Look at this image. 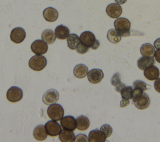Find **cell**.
<instances>
[{"instance_id":"obj_1","label":"cell","mask_w":160,"mask_h":142,"mask_svg":"<svg viewBox=\"0 0 160 142\" xmlns=\"http://www.w3.org/2000/svg\"><path fill=\"white\" fill-rule=\"evenodd\" d=\"M79 39L81 43L92 49H98L100 45L99 41L96 39L94 34L91 31H87L82 33L79 36Z\"/></svg>"},{"instance_id":"obj_2","label":"cell","mask_w":160,"mask_h":142,"mask_svg":"<svg viewBox=\"0 0 160 142\" xmlns=\"http://www.w3.org/2000/svg\"><path fill=\"white\" fill-rule=\"evenodd\" d=\"M115 29L122 37H127L130 35V21L124 18H119L114 22Z\"/></svg>"},{"instance_id":"obj_3","label":"cell","mask_w":160,"mask_h":142,"mask_svg":"<svg viewBox=\"0 0 160 142\" xmlns=\"http://www.w3.org/2000/svg\"><path fill=\"white\" fill-rule=\"evenodd\" d=\"M29 67L36 71L42 70L47 64V60L46 58L42 55H37L32 56L29 61Z\"/></svg>"},{"instance_id":"obj_4","label":"cell","mask_w":160,"mask_h":142,"mask_svg":"<svg viewBox=\"0 0 160 142\" xmlns=\"http://www.w3.org/2000/svg\"><path fill=\"white\" fill-rule=\"evenodd\" d=\"M47 113L50 119L58 121L63 118L64 109L59 104L54 103L48 108Z\"/></svg>"},{"instance_id":"obj_5","label":"cell","mask_w":160,"mask_h":142,"mask_svg":"<svg viewBox=\"0 0 160 142\" xmlns=\"http://www.w3.org/2000/svg\"><path fill=\"white\" fill-rule=\"evenodd\" d=\"M23 96L22 91L17 86L11 87L6 93L7 99L11 103H16L19 101Z\"/></svg>"},{"instance_id":"obj_6","label":"cell","mask_w":160,"mask_h":142,"mask_svg":"<svg viewBox=\"0 0 160 142\" xmlns=\"http://www.w3.org/2000/svg\"><path fill=\"white\" fill-rule=\"evenodd\" d=\"M31 49L35 54L42 55L48 51V44L43 40L38 39L31 44Z\"/></svg>"},{"instance_id":"obj_7","label":"cell","mask_w":160,"mask_h":142,"mask_svg":"<svg viewBox=\"0 0 160 142\" xmlns=\"http://www.w3.org/2000/svg\"><path fill=\"white\" fill-rule=\"evenodd\" d=\"M44 127L48 134L50 136H56L59 135L61 131V125L54 120L48 121L45 124Z\"/></svg>"},{"instance_id":"obj_8","label":"cell","mask_w":160,"mask_h":142,"mask_svg":"<svg viewBox=\"0 0 160 142\" xmlns=\"http://www.w3.org/2000/svg\"><path fill=\"white\" fill-rule=\"evenodd\" d=\"M59 98V94L58 91L54 89L48 90L42 96V102L46 104H52L56 103Z\"/></svg>"},{"instance_id":"obj_9","label":"cell","mask_w":160,"mask_h":142,"mask_svg":"<svg viewBox=\"0 0 160 142\" xmlns=\"http://www.w3.org/2000/svg\"><path fill=\"white\" fill-rule=\"evenodd\" d=\"M26 38V32L25 30L21 28V27H17L14 29L11 32L10 34V39L11 40L16 43V44H19L22 43Z\"/></svg>"},{"instance_id":"obj_10","label":"cell","mask_w":160,"mask_h":142,"mask_svg":"<svg viewBox=\"0 0 160 142\" xmlns=\"http://www.w3.org/2000/svg\"><path fill=\"white\" fill-rule=\"evenodd\" d=\"M60 124L64 129L74 131L77 128L76 119L72 116H66L60 120Z\"/></svg>"},{"instance_id":"obj_11","label":"cell","mask_w":160,"mask_h":142,"mask_svg":"<svg viewBox=\"0 0 160 142\" xmlns=\"http://www.w3.org/2000/svg\"><path fill=\"white\" fill-rule=\"evenodd\" d=\"M134 106L139 109H145L148 108L150 104V99L147 94L143 93L136 99L132 100Z\"/></svg>"},{"instance_id":"obj_12","label":"cell","mask_w":160,"mask_h":142,"mask_svg":"<svg viewBox=\"0 0 160 142\" xmlns=\"http://www.w3.org/2000/svg\"><path fill=\"white\" fill-rule=\"evenodd\" d=\"M104 73L100 69H92L88 73V81L92 84H98L101 81Z\"/></svg>"},{"instance_id":"obj_13","label":"cell","mask_w":160,"mask_h":142,"mask_svg":"<svg viewBox=\"0 0 160 142\" xmlns=\"http://www.w3.org/2000/svg\"><path fill=\"white\" fill-rule=\"evenodd\" d=\"M106 11L110 18L115 19L121 16L122 9L120 4H118V3H111L107 6Z\"/></svg>"},{"instance_id":"obj_14","label":"cell","mask_w":160,"mask_h":142,"mask_svg":"<svg viewBox=\"0 0 160 142\" xmlns=\"http://www.w3.org/2000/svg\"><path fill=\"white\" fill-rule=\"evenodd\" d=\"M159 69L154 65L148 67L144 70V75L146 79L150 81H154L159 76Z\"/></svg>"},{"instance_id":"obj_15","label":"cell","mask_w":160,"mask_h":142,"mask_svg":"<svg viewBox=\"0 0 160 142\" xmlns=\"http://www.w3.org/2000/svg\"><path fill=\"white\" fill-rule=\"evenodd\" d=\"M106 137L104 134L98 129H94L89 132L88 140L89 142H104Z\"/></svg>"},{"instance_id":"obj_16","label":"cell","mask_w":160,"mask_h":142,"mask_svg":"<svg viewBox=\"0 0 160 142\" xmlns=\"http://www.w3.org/2000/svg\"><path fill=\"white\" fill-rule=\"evenodd\" d=\"M42 15L46 21L48 22H54L57 20L58 18V12L56 9L49 7L43 11Z\"/></svg>"},{"instance_id":"obj_17","label":"cell","mask_w":160,"mask_h":142,"mask_svg":"<svg viewBox=\"0 0 160 142\" xmlns=\"http://www.w3.org/2000/svg\"><path fill=\"white\" fill-rule=\"evenodd\" d=\"M154 64V59L152 56H142L140 58L138 62V67L141 70H144L149 66Z\"/></svg>"},{"instance_id":"obj_18","label":"cell","mask_w":160,"mask_h":142,"mask_svg":"<svg viewBox=\"0 0 160 142\" xmlns=\"http://www.w3.org/2000/svg\"><path fill=\"white\" fill-rule=\"evenodd\" d=\"M48 133L44 126L40 124L37 126L33 131V136L38 141H43L47 138Z\"/></svg>"},{"instance_id":"obj_19","label":"cell","mask_w":160,"mask_h":142,"mask_svg":"<svg viewBox=\"0 0 160 142\" xmlns=\"http://www.w3.org/2000/svg\"><path fill=\"white\" fill-rule=\"evenodd\" d=\"M54 33L56 35V37L61 40H64L68 38V36L69 35V29L68 27L61 24L55 28Z\"/></svg>"},{"instance_id":"obj_20","label":"cell","mask_w":160,"mask_h":142,"mask_svg":"<svg viewBox=\"0 0 160 142\" xmlns=\"http://www.w3.org/2000/svg\"><path fill=\"white\" fill-rule=\"evenodd\" d=\"M73 73L77 78L82 79L88 75V68L84 64H79L74 67Z\"/></svg>"},{"instance_id":"obj_21","label":"cell","mask_w":160,"mask_h":142,"mask_svg":"<svg viewBox=\"0 0 160 142\" xmlns=\"http://www.w3.org/2000/svg\"><path fill=\"white\" fill-rule=\"evenodd\" d=\"M59 139L62 142H72L74 141L75 135L72 131L64 129L59 133Z\"/></svg>"},{"instance_id":"obj_22","label":"cell","mask_w":160,"mask_h":142,"mask_svg":"<svg viewBox=\"0 0 160 142\" xmlns=\"http://www.w3.org/2000/svg\"><path fill=\"white\" fill-rule=\"evenodd\" d=\"M56 35L52 30L47 29L42 31L41 34V39L47 44H52L56 40Z\"/></svg>"},{"instance_id":"obj_23","label":"cell","mask_w":160,"mask_h":142,"mask_svg":"<svg viewBox=\"0 0 160 142\" xmlns=\"http://www.w3.org/2000/svg\"><path fill=\"white\" fill-rule=\"evenodd\" d=\"M76 123L77 128L80 131L86 130L89 127L90 124L88 118L83 115H81L76 118Z\"/></svg>"},{"instance_id":"obj_24","label":"cell","mask_w":160,"mask_h":142,"mask_svg":"<svg viewBox=\"0 0 160 142\" xmlns=\"http://www.w3.org/2000/svg\"><path fill=\"white\" fill-rule=\"evenodd\" d=\"M140 53L142 56H153L155 53V48L149 43L143 44L140 48Z\"/></svg>"},{"instance_id":"obj_25","label":"cell","mask_w":160,"mask_h":142,"mask_svg":"<svg viewBox=\"0 0 160 142\" xmlns=\"http://www.w3.org/2000/svg\"><path fill=\"white\" fill-rule=\"evenodd\" d=\"M111 83L113 86L115 87V90L118 93H120L122 89L126 86L122 83H121V78L118 73H115L112 76L111 79Z\"/></svg>"},{"instance_id":"obj_26","label":"cell","mask_w":160,"mask_h":142,"mask_svg":"<svg viewBox=\"0 0 160 142\" xmlns=\"http://www.w3.org/2000/svg\"><path fill=\"white\" fill-rule=\"evenodd\" d=\"M67 39V43L69 49L74 50L76 49V47L80 43V39L78 36L74 33L69 34V35L68 36Z\"/></svg>"},{"instance_id":"obj_27","label":"cell","mask_w":160,"mask_h":142,"mask_svg":"<svg viewBox=\"0 0 160 142\" xmlns=\"http://www.w3.org/2000/svg\"><path fill=\"white\" fill-rule=\"evenodd\" d=\"M121 36L116 29H111L108 31L107 38L113 44L119 43L121 39Z\"/></svg>"},{"instance_id":"obj_28","label":"cell","mask_w":160,"mask_h":142,"mask_svg":"<svg viewBox=\"0 0 160 142\" xmlns=\"http://www.w3.org/2000/svg\"><path fill=\"white\" fill-rule=\"evenodd\" d=\"M132 91L133 89L131 86H125L120 91V94L121 95L122 98L130 99L132 98Z\"/></svg>"},{"instance_id":"obj_29","label":"cell","mask_w":160,"mask_h":142,"mask_svg":"<svg viewBox=\"0 0 160 142\" xmlns=\"http://www.w3.org/2000/svg\"><path fill=\"white\" fill-rule=\"evenodd\" d=\"M100 130L104 134V135H105V136L106 138L109 137L111 135L112 133V127L110 125L108 124H103L101 127Z\"/></svg>"},{"instance_id":"obj_30","label":"cell","mask_w":160,"mask_h":142,"mask_svg":"<svg viewBox=\"0 0 160 142\" xmlns=\"http://www.w3.org/2000/svg\"><path fill=\"white\" fill-rule=\"evenodd\" d=\"M134 88H138L143 91L147 89V84L145 82L141 80H136L133 83Z\"/></svg>"},{"instance_id":"obj_31","label":"cell","mask_w":160,"mask_h":142,"mask_svg":"<svg viewBox=\"0 0 160 142\" xmlns=\"http://www.w3.org/2000/svg\"><path fill=\"white\" fill-rule=\"evenodd\" d=\"M89 48H88V46H86V45L83 44L82 43L80 42L79 43V44L78 45V46L76 47V51L78 53H79V54H84L86 52H88Z\"/></svg>"},{"instance_id":"obj_32","label":"cell","mask_w":160,"mask_h":142,"mask_svg":"<svg viewBox=\"0 0 160 142\" xmlns=\"http://www.w3.org/2000/svg\"><path fill=\"white\" fill-rule=\"evenodd\" d=\"M74 141L76 142H87L89 141L88 138L84 134H79L75 137Z\"/></svg>"},{"instance_id":"obj_33","label":"cell","mask_w":160,"mask_h":142,"mask_svg":"<svg viewBox=\"0 0 160 142\" xmlns=\"http://www.w3.org/2000/svg\"><path fill=\"white\" fill-rule=\"evenodd\" d=\"M144 93V91L140 89H138V88H134L133 89V91H132V100L136 99L138 97H139V96H141L142 93Z\"/></svg>"},{"instance_id":"obj_34","label":"cell","mask_w":160,"mask_h":142,"mask_svg":"<svg viewBox=\"0 0 160 142\" xmlns=\"http://www.w3.org/2000/svg\"><path fill=\"white\" fill-rule=\"evenodd\" d=\"M154 87L155 90L160 93V78H158L156 79L154 83Z\"/></svg>"},{"instance_id":"obj_35","label":"cell","mask_w":160,"mask_h":142,"mask_svg":"<svg viewBox=\"0 0 160 142\" xmlns=\"http://www.w3.org/2000/svg\"><path fill=\"white\" fill-rule=\"evenodd\" d=\"M129 104V99L122 98V99L120 102V107L124 108L128 106Z\"/></svg>"},{"instance_id":"obj_36","label":"cell","mask_w":160,"mask_h":142,"mask_svg":"<svg viewBox=\"0 0 160 142\" xmlns=\"http://www.w3.org/2000/svg\"><path fill=\"white\" fill-rule=\"evenodd\" d=\"M154 56L155 58V59L157 62L160 63V49H158L154 54Z\"/></svg>"},{"instance_id":"obj_37","label":"cell","mask_w":160,"mask_h":142,"mask_svg":"<svg viewBox=\"0 0 160 142\" xmlns=\"http://www.w3.org/2000/svg\"><path fill=\"white\" fill-rule=\"evenodd\" d=\"M154 46L156 49H160V38H158L154 42Z\"/></svg>"},{"instance_id":"obj_38","label":"cell","mask_w":160,"mask_h":142,"mask_svg":"<svg viewBox=\"0 0 160 142\" xmlns=\"http://www.w3.org/2000/svg\"><path fill=\"white\" fill-rule=\"evenodd\" d=\"M115 1V2L116 3H118V4H124L126 2V1L127 0H114Z\"/></svg>"}]
</instances>
